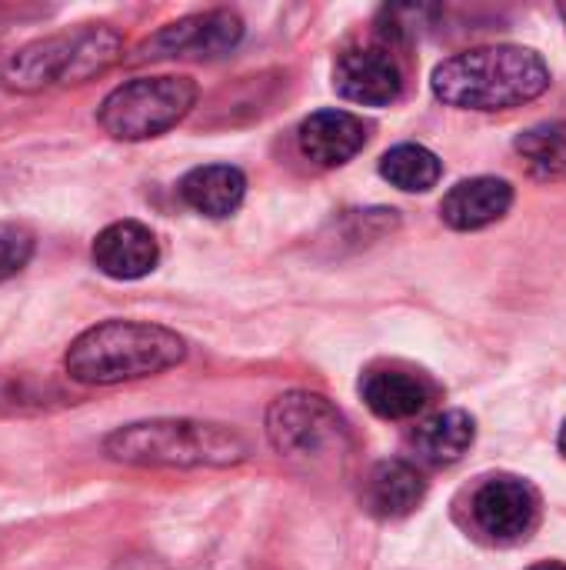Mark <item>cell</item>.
Instances as JSON below:
<instances>
[{
  "label": "cell",
  "mask_w": 566,
  "mask_h": 570,
  "mask_svg": "<svg viewBox=\"0 0 566 570\" xmlns=\"http://www.w3.org/2000/svg\"><path fill=\"white\" fill-rule=\"evenodd\" d=\"M434 94L460 110H510L537 100L550 87L547 60L517 43H490L447 57L437 63Z\"/></svg>",
  "instance_id": "cell-1"
},
{
  "label": "cell",
  "mask_w": 566,
  "mask_h": 570,
  "mask_svg": "<svg viewBox=\"0 0 566 570\" xmlns=\"http://www.w3.org/2000/svg\"><path fill=\"white\" fill-rule=\"evenodd\" d=\"M187 357V341L147 321H103L83 331L63 354V367L77 384L110 387L163 374Z\"/></svg>",
  "instance_id": "cell-2"
},
{
  "label": "cell",
  "mask_w": 566,
  "mask_h": 570,
  "mask_svg": "<svg viewBox=\"0 0 566 570\" xmlns=\"http://www.w3.org/2000/svg\"><path fill=\"white\" fill-rule=\"evenodd\" d=\"M103 454L133 468H234L247 461V441L224 424L160 417L117 428Z\"/></svg>",
  "instance_id": "cell-3"
},
{
  "label": "cell",
  "mask_w": 566,
  "mask_h": 570,
  "mask_svg": "<svg viewBox=\"0 0 566 570\" xmlns=\"http://www.w3.org/2000/svg\"><path fill=\"white\" fill-rule=\"evenodd\" d=\"M197 104V83L190 77H137L113 87L100 110L97 124L113 140H150L177 127Z\"/></svg>",
  "instance_id": "cell-4"
},
{
  "label": "cell",
  "mask_w": 566,
  "mask_h": 570,
  "mask_svg": "<svg viewBox=\"0 0 566 570\" xmlns=\"http://www.w3.org/2000/svg\"><path fill=\"white\" fill-rule=\"evenodd\" d=\"M267 438L280 458L317 468L347 451V421L327 397L290 391L270 404Z\"/></svg>",
  "instance_id": "cell-5"
},
{
  "label": "cell",
  "mask_w": 566,
  "mask_h": 570,
  "mask_svg": "<svg viewBox=\"0 0 566 570\" xmlns=\"http://www.w3.org/2000/svg\"><path fill=\"white\" fill-rule=\"evenodd\" d=\"M470 524L490 544H520L540 524V494L514 474L484 478L470 494Z\"/></svg>",
  "instance_id": "cell-6"
},
{
  "label": "cell",
  "mask_w": 566,
  "mask_h": 570,
  "mask_svg": "<svg viewBox=\"0 0 566 570\" xmlns=\"http://www.w3.org/2000/svg\"><path fill=\"white\" fill-rule=\"evenodd\" d=\"M244 37V20L234 10H207L180 17L167 27H160L153 37H147L130 63L140 60H170V57H224L230 53Z\"/></svg>",
  "instance_id": "cell-7"
},
{
  "label": "cell",
  "mask_w": 566,
  "mask_h": 570,
  "mask_svg": "<svg viewBox=\"0 0 566 570\" xmlns=\"http://www.w3.org/2000/svg\"><path fill=\"white\" fill-rule=\"evenodd\" d=\"M334 90L344 100L364 107H387L404 90V73L390 50L384 47H354L337 57L334 67Z\"/></svg>",
  "instance_id": "cell-8"
},
{
  "label": "cell",
  "mask_w": 566,
  "mask_h": 570,
  "mask_svg": "<svg viewBox=\"0 0 566 570\" xmlns=\"http://www.w3.org/2000/svg\"><path fill=\"white\" fill-rule=\"evenodd\" d=\"M93 264L113 281H140L160 261V244L153 230L140 220H117L103 227L93 240Z\"/></svg>",
  "instance_id": "cell-9"
},
{
  "label": "cell",
  "mask_w": 566,
  "mask_h": 570,
  "mask_svg": "<svg viewBox=\"0 0 566 570\" xmlns=\"http://www.w3.org/2000/svg\"><path fill=\"white\" fill-rule=\"evenodd\" d=\"M73 33H53L20 47L0 70V80L13 94H37L53 83H67Z\"/></svg>",
  "instance_id": "cell-10"
},
{
  "label": "cell",
  "mask_w": 566,
  "mask_h": 570,
  "mask_svg": "<svg viewBox=\"0 0 566 570\" xmlns=\"http://www.w3.org/2000/svg\"><path fill=\"white\" fill-rule=\"evenodd\" d=\"M300 150L317 167H344L367 144V124L350 110H317L300 124Z\"/></svg>",
  "instance_id": "cell-11"
},
{
  "label": "cell",
  "mask_w": 566,
  "mask_h": 570,
  "mask_svg": "<svg viewBox=\"0 0 566 570\" xmlns=\"http://www.w3.org/2000/svg\"><path fill=\"white\" fill-rule=\"evenodd\" d=\"M367 407L384 421H410L434 401V384L407 367H370L360 381Z\"/></svg>",
  "instance_id": "cell-12"
},
{
  "label": "cell",
  "mask_w": 566,
  "mask_h": 570,
  "mask_svg": "<svg viewBox=\"0 0 566 570\" xmlns=\"http://www.w3.org/2000/svg\"><path fill=\"white\" fill-rule=\"evenodd\" d=\"M514 207V187L500 177H470L447 190L440 217L454 230H484L507 217Z\"/></svg>",
  "instance_id": "cell-13"
},
{
  "label": "cell",
  "mask_w": 566,
  "mask_h": 570,
  "mask_svg": "<svg viewBox=\"0 0 566 570\" xmlns=\"http://www.w3.org/2000/svg\"><path fill=\"white\" fill-rule=\"evenodd\" d=\"M427 498V481L410 461H380L364 481V508L380 521L414 514Z\"/></svg>",
  "instance_id": "cell-14"
},
{
  "label": "cell",
  "mask_w": 566,
  "mask_h": 570,
  "mask_svg": "<svg viewBox=\"0 0 566 570\" xmlns=\"http://www.w3.org/2000/svg\"><path fill=\"white\" fill-rule=\"evenodd\" d=\"M244 194H247V177L230 164H203L180 180L183 204L214 220L230 217L244 204Z\"/></svg>",
  "instance_id": "cell-15"
},
{
  "label": "cell",
  "mask_w": 566,
  "mask_h": 570,
  "mask_svg": "<svg viewBox=\"0 0 566 570\" xmlns=\"http://www.w3.org/2000/svg\"><path fill=\"white\" fill-rule=\"evenodd\" d=\"M474 438H477V424L467 411H440L414 428L410 444L420 461L444 468V464H457L474 448Z\"/></svg>",
  "instance_id": "cell-16"
},
{
  "label": "cell",
  "mask_w": 566,
  "mask_h": 570,
  "mask_svg": "<svg viewBox=\"0 0 566 570\" xmlns=\"http://www.w3.org/2000/svg\"><path fill=\"white\" fill-rule=\"evenodd\" d=\"M440 174H444L440 157L424 144H397L380 157V177L407 194H427L430 187H437Z\"/></svg>",
  "instance_id": "cell-17"
},
{
  "label": "cell",
  "mask_w": 566,
  "mask_h": 570,
  "mask_svg": "<svg viewBox=\"0 0 566 570\" xmlns=\"http://www.w3.org/2000/svg\"><path fill=\"white\" fill-rule=\"evenodd\" d=\"M514 147L537 180H566V120L524 130Z\"/></svg>",
  "instance_id": "cell-18"
},
{
  "label": "cell",
  "mask_w": 566,
  "mask_h": 570,
  "mask_svg": "<svg viewBox=\"0 0 566 570\" xmlns=\"http://www.w3.org/2000/svg\"><path fill=\"white\" fill-rule=\"evenodd\" d=\"M33 257V234L23 224L0 220V281L20 274Z\"/></svg>",
  "instance_id": "cell-19"
},
{
  "label": "cell",
  "mask_w": 566,
  "mask_h": 570,
  "mask_svg": "<svg viewBox=\"0 0 566 570\" xmlns=\"http://www.w3.org/2000/svg\"><path fill=\"white\" fill-rule=\"evenodd\" d=\"M113 570H167L157 558H150V554H130V558H120Z\"/></svg>",
  "instance_id": "cell-20"
},
{
  "label": "cell",
  "mask_w": 566,
  "mask_h": 570,
  "mask_svg": "<svg viewBox=\"0 0 566 570\" xmlns=\"http://www.w3.org/2000/svg\"><path fill=\"white\" fill-rule=\"evenodd\" d=\"M527 570H566V564H560V561H544V564H534V568Z\"/></svg>",
  "instance_id": "cell-21"
},
{
  "label": "cell",
  "mask_w": 566,
  "mask_h": 570,
  "mask_svg": "<svg viewBox=\"0 0 566 570\" xmlns=\"http://www.w3.org/2000/svg\"><path fill=\"white\" fill-rule=\"evenodd\" d=\"M557 448H560V454H564V461H566V421H564V428H560V438H557Z\"/></svg>",
  "instance_id": "cell-22"
},
{
  "label": "cell",
  "mask_w": 566,
  "mask_h": 570,
  "mask_svg": "<svg viewBox=\"0 0 566 570\" xmlns=\"http://www.w3.org/2000/svg\"><path fill=\"white\" fill-rule=\"evenodd\" d=\"M560 17H564V20H566V3H560Z\"/></svg>",
  "instance_id": "cell-23"
}]
</instances>
